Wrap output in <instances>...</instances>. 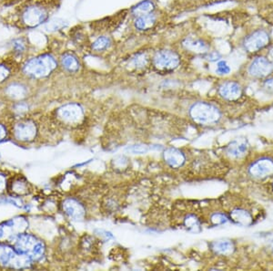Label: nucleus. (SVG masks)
I'll return each instance as SVG.
<instances>
[{"mask_svg":"<svg viewBox=\"0 0 273 271\" xmlns=\"http://www.w3.org/2000/svg\"><path fill=\"white\" fill-rule=\"evenodd\" d=\"M52 0H31L18 8L15 24L24 30H34L50 20Z\"/></svg>","mask_w":273,"mask_h":271,"instance_id":"nucleus-1","label":"nucleus"},{"mask_svg":"<svg viewBox=\"0 0 273 271\" xmlns=\"http://www.w3.org/2000/svg\"><path fill=\"white\" fill-rule=\"evenodd\" d=\"M59 62L51 53L38 54L25 58L19 64L18 75L29 82L42 80L50 77L58 68Z\"/></svg>","mask_w":273,"mask_h":271,"instance_id":"nucleus-2","label":"nucleus"},{"mask_svg":"<svg viewBox=\"0 0 273 271\" xmlns=\"http://www.w3.org/2000/svg\"><path fill=\"white\" fill-rule=\"evenodd\" d=\"M39 136V124L29 115L11 119L10 140L19 146H28L35 142Z\"/></svg>","mask_w":273,"mask_h":271,"instance_id":"nucleus-3","label":"nucleus"},{"mask_svg":"<svg viewBox=\"0 0 273 271\" xmlns=\"http://www.w3.org/2000/svg\"><path fill=\"white\" fill-rule=\"evenodd\" d=\"M31 94L30 82L16 75L0 87V98L7 104L26 100Z\"/></svg>","mask_w":273,"mask_h":271,"instance_id":"nucleus-4","label":"nucleus"},{"mask_svg":"<svg viewBox=\"0 0 273 271\" xmlns=\"http://www.w3.org/2000/svg\"><path fill=\"white\" fill-rule=\"evenodd\" d=\"M272 44L273 38L271 33L267 28H257L248 32L242 42L244 52L253 56L268 50Z\"/></svg>","mask_w":273,"mask_h":271,"instance_id":"nucleus-5","label":"nucleus"},{"mask_svg":"<svg viewBox=\"0 0 273 271\" xmlns=\"http://www.w3.org/2000/svg\"><path fill=\"white\" fill-rule=\"evenodd\" d=\"M189 114L198 124L210 126L217 124L222 118V112L216 105L208 102H197L191 105Z\"/></svg>","mask_w":273,"mask_h":271,"instance_id":"nucleus-6","label":"nucleus"},{"mask_svg":"<svg viewBox=\"0 0 273 271\" xmlns=\"http://www.w3.org/2000/svg\"><path fill=\"white\" fill-rule=\"evenodd\" d=\"M55 117L61 124L75 127L84 120L85 112L78 102H67L56 109Z\"/></svg>","mask_w":273,"mask_h":271,"instance_id":"nucleus-7","label":"nucleus"},{"mask_svg":"<svg viewBox=\"0 0 273 271\" xmlns=\"http://www.w3.org/2000/svg\"><path fill=\"white\" fill-rule=\"evenodd\" d=\"M154 68L162 72H170L181 65V56L171 50H160L152 58Z\"/></svg>","mask_w":273,"mask_h":271,"instance_id":"nucleus-8","label":"nucleus"},{"mask_svg":"<svg viewBox=\"0 0 273 271\" xmlns=\"http://www.w3.org/2000/svg\"><path fill=\"white\" fill-rule=\"evenodd\" d=\"M247 72L253 78H266L273 72V62L267 55H255L248 64Z\"/></svg>","mask_w":273,"mask_h":271,"instance_id":"nucleus-9","label":"nucleus"},{"mask_svg":"<svg viewBox=\"0 0 273 271\" xmlns=\"http://www.w3.org/2000/svg\"><path fill=\"white\" fill-rule=\"evenodd\" d=\"M32 193V186L27 178L20 174H12L7 182L6 194L15 198H24Z\"/></svg>","mask_w":273,"mask_h":271,"instance_id":"nucleus-10","label":"nucleus"},{"mask_svg":"<svg viewBox=\"0 0 273 271\" xmlns=\"http://www.w3.org/2000/svg\"><path fill=\"white\" fill-rule=\"evenodd\" d=\"M218 94L224 100L236 102L242 99L244 95L242 84L236 80H224L218 88Z\"/></svg>","mask_w":273,"mask_h":271,"instance_id":"nucleus-11","label":"nucleus"},{"mask_svg":"<svg viewBox=\"0 0 273 271\" xmlns=\"http://www.w3.org/2000/svg\"><path fill=\"white\" fill-rule=\"evenodd\" d=\"M63 213L73 221H82L86 218V208L78 199L67 198L62 201Z\"/></svg>","mask_w":273,"mask_h":271,"instance_id":"nucleus-12","label":"nucleus"},{"mask_svg":"<svg viewBox=\"0 0 273 271\" xmlns=\"http://www.w3.org/2000/svg\"><path fill=\"white\" fill-rule=\"evenodd\" d=\"M181 46L188 52L205 55L211 50V44L202 36H189L181 42Z\"/></svg>","mask_w":273,"mask_h":271,"instance_id":"nucleus-13","label":"nucleus"},{"mask_svg":"<svg viewBox=\"0 0 273 271\" xmlns=\"http://www.w3.org/2000/svg\"><path fill=\"white\" fill-rule=\"evenodd\" d=\"M249 174L256 179H264L273 176V160L269 157L258 159L249 167Z\"/></svg>","mask_w":273,"mask_h":271,"instance_id":"nucleus-14","label":"nucleus"},{"mask_svg":"<svg viewBox=\"0 0 273 271\" xmlns=\"http://www.w3.org/2000/svg\"><path fill=\"white\" fill-rule=\"evenodd\" d=\"M17 252L7 241L0 242V270H12Z\"/></svg>","mask_w":273,"mask_h":271,"instance_id":"nucleus-15","label":"nucleus"},{"mask_svg":"<svg viewBox=\"0 0 273 271\" xmlns=\"http://www.w3.org/2000/svg\"><path fill=\"white\" fill-rule=\"evenodd\" d=\"M18 68L19 65L15 64V60H0V87L18 75Z\"/></svg>","mask_w":273,"mask_h":271,"instance_id":"nucleus-16","label":"nucleus"},{"mask_svg":"<svg viewBox=\"0 0 273 271\" xmlns=\"http://www.w3.org/2000/svg\"><path fill=\"white\" fill-rule=\"evenodd\" d=\"M250 146L246 139L238 138L230 142L226 147V154L233 159H241L245 156L249 152Z\"/></svg>","mask_w":273,"mask_h":271,"instance_id":"nucleus-17","label":"nucleus"},{"mask_svg":"<svg viewBox=\"0 0 273 271\" xmlns=\"http://www.w3.org/2000/svg\"><path fill=\"white\" fill-rule=\"evenodd\" d=\"M59 64L67 73H77L80 70L81 64L77 55L73 52L63 53L59 58Z\"/></svg>","mask_w":273,"mask_h":271,"instance_id":"nucleus-18","label":"nucleus"},{"mask_svg":"<svg viewBox=\"0 0 273 271\" xmlns=\"http://www.w3.org/2000/svg\"><path fill=\"white\" fill-rule=\"evenodd\" d=\"M163 157L166 164L172 168H180L186 162L185 154H183V152L177 148L167 149L163 154Z\"/></svg>","mask_w":273,"mask_h":271,"instance_id":"nucleus-19","label":"nucleus"},{"mask_svg":"<svg viewBox=\"0 0 273 271\" xmlns=\"http://www.w3.org/2000/svg\"><path fill=\"white\" fill-rule=\"evenodd\" d=\"M10 47L13 60H15L16 58H22L28 50V48H29L28 40L25 36L15 38L11 40Z\"/></svg>","mask_w":273,"mask_h":271,"instance_id":"nucleus-20","label":"nucleus"},{"mask_svg":"<svg viewBox=\"0 0 273 271\" xmlns=\"http://www.w3.org/2000/svg\"><path fill=\"white\" fill-rule=\"evenodd\" d=\"M230 219L234 223L243 226H249L253 224V214H251L250 211L241 208L232 210L230 213Z\"/></svg>","mask_w":273,"mask_h":271,"instance_id":"nucleus-21","label":"nucleus"},{"mask_svg":"<svg viewBox=\"0 0 273 271\" xmlns=\"http://www.w3.org/2000/svg\"><path fill=\"white\" fill-rule=\"evenodd\" d=\"M157 22V16L153 13H150L143 16H137L134 21V26L138 30L146 32L151 30Z\"/></svg>","mask_w":273,"mask_h":271,"instance_id":"nucleus-22","label":"nucleus"},{"mask_svg":"<svg viewBox=\"0 0 273 271\" xmlns=\"http://www.w3.org/2000/svg\"><path fill=\"white\" fill-rule=\"evenodd\" d=\"M212 250L219 255H231L234 250V245L230 240H220L212 243Z\"/></svg>","mask_w":273,"mask_h":271,"instance_id":"nucleus-23","label":"nucleus"},{"mask_svg":"<svg viewBox=\"0 0 273 271\" xmlns=\"http://www.w3.org/2000/svg\"><path fill=\"white\" fill-rule=\"evenodd\" d=\"M154 10L155 4L152 0H144V1L139 3L138 5L135 6L134 8H132L131 12L137 18V16L153 13Z\"/></svg>","mask_w":273,"mask_h":271,"instance_id":"nucleus-24","label":"nucleus"},{"mask_svg":"<svg viewBox=\"0 0 273 271\" xmlns=\"http://www.w3.org/2000/svg\"><path fill=\"white\" fill-rule=\"evenodd\" d=\"M10 117H0V144L10 140Z\"/></svg>","mask_w":273,"mask_h":271,"instance_id":"nucleus-25","label":"nucleus"},{"mask_svg":"<svg viewBox=\"0 0 273 271\" xmlns=\"http://www.w3.org/2000/svg\"><path fill=\"white\" fill-rule=\"evenodd\" d=\"M111 45V40L108 36H98V38L93 42L91 48L94 52H104L108 50Z\"/></svg>","mask_w":273,"mask_h":271,"instance_id":"nucleus-26","label":"nucleus"},{"mask_svg":"<svg viewBox=\"0 0 273 271\" xmlns=\"http://www.w3.org/2000/svg\"><path fill=\"white\" fill-rule=\"evenodd\" d=\"M149 63V57L146 53L135 54L130 60V64L136 68H142L146 67Z\"/></svg>","mask_w":273,"mask_h":271,"instance_id":"nucleus-27","label":"nucleus"},{"mask_svg":"<svg viewBox=\"0 0 273 271\" xmlns=\"http://www.w3.org/2000/svg\"><path fill=\"white\" fill-rule=\"evenodd\" d=\"M45 26H46L47 32H57V30L65 28L67 26V23H66V21L61 20V18H53V20H49L47 21L45 24Z\"/></svg>","mask_w":273,"mask_h":271,"instance_id":"nucleus-28","label":"nucleus"},{"mask_svg":"<svg viewBox=\"0 0 273 271\" xmlns=\"http://www.w3.org/2000/svg\"><path fill=\"white\" fill-rule=\"evenodd\" d=\"M184 224H185L186 228L191 231L193 232H199L201 231V222L200 220L197 218L193 214H190L186 218L185 221H184Z\"/></svg>","mask_w":273,"mask_h":271,"instance_id":"nucleus-29","label":"nucleus"},{"mask_svg":"<svg viewBox=\"0 0 273 271\" xmlns=\"http://www.w3.org/2000/svg\"><path fill=\"white\" fill-rule=\"evenodd\" d=\"M9 176H10L5 171L0 170V196L6 194L7 182H8Z\"/></svg>","mask_w":273,"mask_h":271,"instance_id":"nucleus-30","label":"nucleus"},{"mask_svg":"<svg viewBox=\"0 0 273 271\" xmlns=\"http://www.w3.org/2000/svg\"><path fill=\"white\" fill-rule=\"evenodd\" d=\"M216 72L220 75H227L231 72V67L226 60H221L217 63Z\"/></svg>","mask_w":273,"mask_h":271,"instance_id":"nucleus-31","label":"nucleus"},{"mask_svg":"<svg viewBox=\"0 0 273 271\" xmlns=\"http://www.w3.org/2000/svg\"><path fill=\"white\" fill-rule=\"evenodd\" d=\"M229 219L230 218H228L227 214H223V213H215L212 214L211 221L212 224L219 226V224H225L229 221Z\"/></svg>","mask_w":273,"mask_h":271,"instance_id":"nucleus-32","label":"nucleus"},{"mask_svg":"<svg viewBox=\"0 0 273 271\" xmlns=\"http://www.w3.org/2000/svg\"><path fill=\"white\" fill-rule=\"evenodd\" d=\"M263 88L267 94L273 95V76H269L263 80Z\"/></svg>","mask_w":273,"mask_h":271,"instance_id":"nucleus-33","label":"nucleus"},{"mask_svg":"<svg viewBox=\"0 0 273 271\" xmlns=\"http://www.w3.org/2000/svg\"><path fill=\"white\" fill-rule=\"evenodd\" d=\"M205 58H207L209 62H219L222 60V54L217 52V50H210L209 52L206 53L204 55Z\"/></svg>","mask_w":273,"mask_h":271,"instance_id":"nucleus-34","label":"nucleus"},{"mask_svg":"<svg viewBox=\"0 0 273 271\" xmlns=\"http://www.w3.org/2000/svg\"><path fill=\"white\" fill-rule=\"evenodd\" d=\"M129 152H133L135 154H145L147 152L149 151V147L144 144H136V146H132L129 148Z\"/></svg>","mask_w":273,"mask_h":271,"instance_id":"nucleus-35","label":"nucleus"},{"mask_svg":"<svg viewBox=\"0 0 273 271\" xmlns=\"http://www.w3.org/2000/svg\"><path fill=\"white\" fill-rule=\"evenodd\" d=\"M264 16L266 18V20L268 21L269 24H271L273 26V8H269L268 11L265 12Z\"/></svg>","mask_w":273,"mask_h":271,"instance_id":"nucleus-36","label":"nucleus"},{"mask_svg":"<svg viewBox=\"0 0 273 271\" xmlns=\"http://www.w3.org/2000/svg\"><path fill=\"white\" fill-rule=\"evenodd\" d=\"M267 57L273 62V44H272L268 50H267Z\"/></svg>","mask_w":273,"mask_h":271,"instance_id":"nucleus-37","label":"nucleus"},{"mask_svg":"<svg viewBox=\"0 0 273 271\" xmlns=\"http://www.w3.org/2000/svg\"><path fill=\"white\" fill-rule=\"evenodd\" d=\"M270 250H271L272 253L273 254V238L271 240V242H270Z\"/></svg>","mask_w":273,"mask_h":271,"instance_id":"nucleus-38","label":"nucleus"},{"mask_svg":"<svg viewBox=\"0 0 273 271\" xmlns=\"http://www.w3.org/2000/svg\"></svg>","mask_w":273,"mask_h":271,"instance_id":"nucleus-39","label":"nucleus"}]
</instances>
